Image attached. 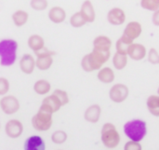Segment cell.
Returning <instances> with one entry per match:
<instances>
[{
	"label": "cell",
	"mask_w": 159,
	"mask_h": 150,
	"mask_svg": "<svg viewBox=\"0 0 159 150\" xmlns=\"http://www.w3.org/2000/svg\"><path fill=\"white\" fill-rule=\"evenodd\" d=\"M102 114V109L99 105H92L89 107L87 108L84 118L87 121L90 123H97L100 120Z\"/></svg>",
	"instance_id": "14"
},
{
	"label": "cell",
	"mask_w": 159,
	"mask_h": 150,
	"mask_svg": "<svg viewBox=\"0 0 159 150\" xmlns=\"http://www.w3.org/2000/svg\"><path fill=\"white\" fill-rule=\"evenodd\" d=\"M141 6L145 9L156 12L159 9V0H143L141 1Z\"/></svg>",
	"instance_id": "28"
},
{
	"label": "cell",
	"mask_w": 159,
	"mask_h": 150,
	"mask_svg": "<svg viewBox=\"0 0 159 150\" xmlns=\"http://www.w3.org/2000/svg\"><path fill=\"white\" fill-rule=\"evenodd\" d=\"M147 108L149 112L155 116V117H159V96L157 95H151L148 97L147 102Z\"/></svg>",
	"instance_id": "22"
},
{
	"label": "cell",
	"mask_w": 159,
	"mask_h": 150,
	"mask_svg": "<svg viewBox=\"0 0 159 150\" xmlns=\"http://www.w3.org/2000/svg\"><path fill=\"white\" fill-rule=\"evenodd\" d=\"M97 77H98V79L101 82L105 83V84L112 83L115 80V73H114V71L110 67L102 68L99 71Z\"/></svg>",
	"instance_id": "20"
},
{
	"label": "cell",
	"mask_w": 159,
	"mask_h": 150,
	"mask_svg": "<svg viewBox=\"0 0 159 150\" xmlns=\"http://www.w3.org/2000/svg\"><path fill=\"white\" fill-rule=\"evenodd\" d=\"M9 90V82L5 77H0V95H5Z\"/></svg>",
	"instance_id": "33"
},
{
	"label": "cell",
	"mask_w": 159,
	"mask_h": 150,
	"mask_svg": "<svg viewBox=\"0 0 159 150\" xmlns=\"http://www.w3.org/2000/svg\"><path fill=\"white\" fill-rule=\"evenodd\" d=\"M107 20L113 25H121L126 21V14L123 9L119 7H114L108 12Z\"/></svg>",
	"instance_id": "9"
},
{
	"label": "cell",
	"mask_w": 159,
	"mask_h": 150,
	"mask_svg": "<svg viewBox=\"0 0 159 150\" xmlns=\"http://www.w3.org/2000/svg\"><path fill=\"white\" fill-rule=\"evenodd\" d=\"M41 106H42L43 108H45L46 110H48V112H50L51 114H53V113L59 111L60 108H61L62 105H61V102L59 101V99H58L55 95L51 94V95L46 97V98L42 101Z\"/></svg>",
	"instance_id": "12"
},
{
	"label": "cell",
	"mask_w": 159,
	"mask_h": 150,
	"mask_svg": "<svg viewBox=\"0 0 159 150\" xmlns=\"http://www.w3.org/2000/svg\"><path fill=\"white\" fill-rule=\"evenodd\" d=\"M34 54H35V55H36V57L38 58V57H43V56H52V55H54V54H55V52L50 51V50H49V49H48L46 47H44L42 49L38 50V51H35V52H34Z\"/></svg>",
	"instance_id": "35"
},
{
	"label": "cell",
	"mask_w": 159,
	"mask_h": 150,
	"mask_svg": "<svg viewBox=\"0 0 159 150\" xmlns=\"http://www.w3.org/2000/svg\"><path fill=\"white\" fill-rule=\"evenodd\" d=\"M83 18L85 19L86 22H93L95 21V10L93 7V5L90 1H85L82 4L81 10L79 11Z\"/></svg>",
	"instance_id": "15"
},
{
	"label": "cell",
	"mask_w": 159,
	"mask_h": 150,
	"mask_svg": "<svg viewBox=\"0 0 159 150\" xmlns=\"http://www.w3.org/2000/svg\"><path fill=\"white\" fill-rule=\"evenodd\" d=\"M157 93H158V96H159V87H158V90H157Z\"/></svg>",
	"instance_id": "37"
},
{
	"label": "cell",
	"mask_w": 159,
	"mask_h": 150,
	"mask_svg": "<svg viewBox=\"0 0 159 150\" xmlns=\"http://www.w3.org/2000/svg\"><path fill=\"white\" fill-rule=\"evenodd\" d=\"M81 66L83 68L84 71L86 72H93L95 70H98V69H101V65H99L94 60L93 58L91 57L90 53L89 54H86L82 61H81Z\"/></svg>",
	"instance_id": "18"
},
{
	"label": "cell",
	"mask_w": 159,
	"mask_h": 150,
	"mask_svg": "<svg viewBox=\"0 0 159 150\" xmlns=\"http://www.w3.org/2000/svg\"><path fill=\"white\" fill-rule=\"evenodd\" d=\"M30 5L35 10H44L47 8L48 3L46 0H32Z\"/></svg>",
	"instance_id": "31"
},
{
	"label": "cell",
	"mask_w": 159,
	"mask_h": 150,
	"mask_svg": "<svg viewBox=\"0 0 159 150\" xmlns=\"http://www.w3.org/2000/svg\"><path fill=\"white\" fill-rule=\"evenodd\" d=\"M142 145L138 142H133V141H129L126 143L124 150H142Z\"/></svg>",
	"instance_id": "34"
},
{
	"label": "cell",
	"mask_w": 159,
	"mask_h": 150,
	"mask_svg": "<svg viewBox=\"0 0 159 150\" xmlns=\"http://www.w3.org/2000/svg\"><path fill=\"white\" fill-rule=\"evenodd\" d=\"M28 47L34 50V52L42 49L45 47V41L39 35H33L28 38Z\"/></svg>",
	"instance_id": "19"
},
{
	"label": "cell",
	"mask_w": 159,
	"mask_h": 150,
	"mask_svg": "<svg viewBox=\"0 0 159 150\" xmlns=\"http://www.w3.org/2000/svg\"><path fill=\"white\" fill-rule=\"evenodd\" d=\"M128 55L134 61H141L146 55V49L143 44L133 43L129 47Z\"/></svg>",
	"instance_id": "10"
},
{
	"label": "cell",
	"mask_w": 159,
	"mask_h": 150,
	"mask_svg": "<svg viewBox=\"0 0 159 150\" xmlns=\"http://www.w3.org/2000/svg\"><path fill=\"white\" fill-rule=\"evenodd\" d=\"M70 23L73 27L79 28V27H82L86 24V21L80 12H76L74 15H72V17L70 19Z\"/></svg>",
	"instance_id": "26"
},
{
	"label": "cell",
	"mask_w": 159,
	"mask_h": 150,
	"mask_svg": "<svg viewBox=\"0 0 159 150\" xmlns=\"http://www.w3.org/2000/svg\"><path fill=\"white\" fill-rule=\"evenodd\" d=\"M11 18H12L14 24L17 27H20V26H23L27 22L29 15L26 11H24L22 9H19L12 14Z\"/></svg>",
	"instance_id": "21"
},
{
	"label": "cell",
	"mask_w": 159,
	"mask_h": 150,
	"mask_svg": "<svg viewBox=\"0 0 159 150\" xmlns=\"http://www.w3.org/2000/svg\"><path fill=\"white\" fill-rule=\"evenodd\" d=\"M51 140L56 145H61L67 140V134L64 131H56L52 134Z\"/></svg>",
	"instance_id": "27"
},
{
	"label": "cell",
	"mask_w": 159,
	"mask_h": 150,
	"mask_svg": "<svg viewBox=\"0 0 159 150\" xmlns=\"http://www.w3.org/2000/svg\"><path fill=\"white\" fill-rule=\"evenodd\" d=\"M148 61L153 64H159V54L156 49H151L148 53Z\"/></svg>",
	"instance_id": "32"
},
{
	"label": "cell",
	"mask_w": 159,
	"mask_h": 150,
	"mask_svg": "<svg viewBox=\"0 0 159 150\" xmlns=\"http://www.w3.org/2000/svg\"><path fill=\"white\" fill-rule=\"evenodd\" d=\"M18 43L13 39L0 41V64L2 66L12 65L17 59Z\"/></svg>",
	"instance_id": "1"
},
{
	"label": "cell",
	"mask_w": 159,
	"mask_h": 150,
	"mask_svg": "<svg viewBox=\"0 0 159 150\" xmlns=\"http://www.w3.org/2000/svg\"><path fill=\"white\" fill-rule=\"evenodd\" d=\"M0 126H1V125H0Z\"/></svg>",
	"instance_id": "38"
},
{
	"label": "cell",
	"mask_w": 159,
	"mask_h": 150,
	"mask_svg": "<svg viewBox=\"0 0 159 150\" xmlns=\"http://www.w3.org/2000/svg\"><path fill=\"white\" fill-rule=\"evenodd\" d=\"M48 18L54 23H61L64 21L66 18V13L64 9L61 7H53L48 11Z\"/></svg>",
	"instance_id": "17"
},
{
	"label": "cell",
	"mask_w": 159,
	"mask_h": 150,
	"mask_svg": "<svg viewBox=\"0 0 159 150\" xmlns=\"http://www.w3.org/2000/svg\"><path fill=\"white\" fill-rule=\"evenodd\" d=\"M52 114L42 106H40L38 112L32 119V125L34 129L38 132L48 131L52 126Z\"/></svg>",
	"instance_id": "4"
},
{
	"label": "cell",
	"mask_w": 159,
	"mask_h": 150,
	"mask_svg": "<svg viewBox=\"0 0 159 150\" xmlns=\"http://www.w3.org/2000/svg\"><path fill=\"white\" fill-rule=\"evenodd\" d=\"M112 40L106 35H99L93 41V49L101 51H110Z\"/></svg>",
	"instance_id": "16"
},
{
	"label": "cell",
	"mask_w": 159,
	"mask_h": 150,
	"mask_svg": "<svg viewBox=\"0 0 159 150\" xmlns=\"http://www.w3.org/2000/svg\"><path fill=\"white\" fill-rule=\"evenodd\" d=\"M128 63V56L127 55H122L117 52L115 53L113 57V64L117 70H122L126 67Z\"/></svg>",
	"instance_id": "25"
},
{
	"label": "cell",
	"mask_w": 159,
	"mask_h": 150,
	"mask_svg": "<svg viewBox=\"0 0 159 150\" xmlns=\"http://www.w3.org/2000/svg\"><path fill=\"white\" fill-rule=\"evenodd\" d=\"M143 28L140 22L138 21H130L126 26L123 35H121V39L124 40L126 43L131 45L133 44L134 39L139 37L142 34Z\"/></svg>",
	"instance_id": "5"
},
{
	"label": "cell",
	"mask_w": 159,
	"mask_h": 150,
	"mask_svg": "<svg viewBox=\"0 0 159 150\" xmlns=\"http://www.w3.org/2000/svg\"><path fill=\"white\" fill-rule=\"evenodd\" d=\"M0 107L7 115H13L20 109V102L13 95L4 96L0 100Z\"/></svg>",
	"instance_id": "6"
},
{
	"label": "cell",
	"mask_w": 159,
	"mask_h": 150,
	"mask_svg": "<svg viewBox=\"0 0 159 150\" xmlns=\"http://www.w3.org/2000/svg\"><path fill=\"white\" fill-rule=\"evenodd\" d=\"M101 135L102 142L107 148H115L120 143V135L112 123H105L102 126Z\"/></svg>",
	"instance_id": "3"
},
{
	"label": "cell",
	"mask_w": 159,
	"mask_h": 150,
	"mask_svg": "<svg viewBox=\"0 0 159 150\" xmlns=\"http://www.w3.org/2000/svg\"><path fill=\"white\" fill-rule=\"evenodd\" d=\"M50 89H51L50 83L45 79H40V80L36 81L34 85V91L39 95H45V94L48 93L50 91Z\"/></svg>",
	"instance_id": "23"
},
{
	"label": "cell",
	"mask_w": 159,
	"mask_h": 150,
	"mask_svg": "<svg viewBox=\"0 0 159 150\" xmlns=\"http://www.w3.org/2000/svg\"><path fill=\"white\" fill-rule=\"evenodd\" d=\"M23 148L24 150H46V144L40 136L33 135L25 140Z\"/></svg>",
	"instance_id": "11"
},
{
	"label": "cell",
	"mask_w": 159,
	"mask_h": 150,
	"mask_svg": "<svg viewBox=\"0 0 159 150\" xmlns=\"http://www.w3.org/2000/svg\"><path fill=\"white\" fill-rule=\"evenodd\" d=\"M124 132L126 135L133 142L142 141L147 134L146 122L141 120H133L128 121L124 125Z\"/></svg>",
	"instance_id": "2"
},
{
	"label": "cell",
	"mask_w": 159,
	"mask_h": 150,
	"mask_svg": "<svg viewBox=\"0 0 159 150\" xmlns=\"http://www.w3.org/2000/svg\"><path fill=\"white\" fill-rule=\"evenodd\" d=\"M53 63V59L52 56H43V57H38L37 60L35 61V66L39 70H48L50 68V66Z\"/></svg>",
	"instance_id": "24"
},
{
	"label": "cell",
	"mask_w": 159,
	"mask_h": 150,
	"mask_svg": "<svg viewBox=\"0 0 159 150\" xmlns=\"http://www.w3.org/2000/svg\"><path fill=\"white\" fill-rule=\"evenodd\" d=\"M52 94L55 95L59 99V101L61 102V105H67L69 103V96H68V93L65 91L57 89V90H55L53 91Z\"/></svg>",
	"instance_id": "29"
},
{
	"label": "cell",
	"mask_w": 159,
	"mask_h": 150,
	"mask_svg": "<svg viewBox=\"0 0 159 150\" xmlns=\"http://www.w3.org/2000/svg\"><path fill=\"white\" fill-rule=\"evenodd\" d=\"M129 88L124 84H116L114 85L110 91H109V97L110 99L115 103H122L124 102L128 96H129Z\"/></svg>",
	"instance_id": "7"
},
{
	"label": "cell",
	"mask_w": 159,
	"mask_h": 150,
	"mask_svg": "<svg viewBox=\"0 0 159 150\" xmlns=\"http://www.w3.org/2000/svg\"><path fill=\"white\" fill-rule=\"evenodd\" d=\"M6 134L10 138H19L23 133V126L18 120H10L5 126Z\"/></svg>",
	"instance_id": "8"
},
{
	"label": "cell",
	"mask_w": 159,
	"mask_h": 150,
	"mask_svg": "<svg viewBox=\"0 0 159 150\" xmlns=\"http://www.w3.org/2000/svg\"><path fill=\"white\" fill-rule=\"evenodd\" d=\"M130 45L126 43L124 40L121 39V37L116 41V52L119 53V54H122V55H128V49H129V47Z\"/></svg>",
	"instance_id": "30"
},
{
	"label": "cell",
	"mask_w": 159,
	"mask_h": 150,
	"mask_svg": "<svg viewBox=\"0 0 159 150\" xmlns=\"http://www.w3.org/2000/svg\"><path fill=\"white\" fill-rule=\"evenodd\" d=\"M152 21L156 26H159V9L154 13L153 18H152Z\"/></svg>",
	"instance_id": "36"
},
{
	"label": "cell",
	"mask_w": 159,
	"mask_h": 150,
	"mask_svg": "<svg viewBox=\"0 0 159 150\" xmlns=\"http://www.w3.org/2000/svg\"><path fill=\"white\" fill-rule=\"evenodd\" d=\"M34 67H35V61H34V57L31 54H24L20 61V70L24 74L30 75L34 72Z\"/></svg>",
	"instance_id": "13"
}]
</instances>
